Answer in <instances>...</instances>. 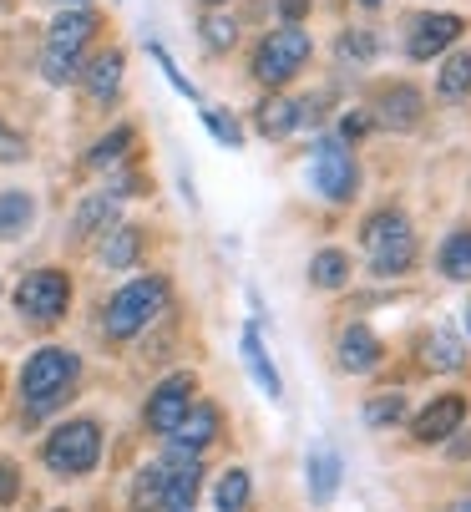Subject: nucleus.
<instances>
[{
    "mask_svg": "<svg viewBox=\"0 0 471 512\" xmlns=\"http://www.w3.org/2000/svg\"><path fill=\"white\" fill-rule=\"evenodd\" d=\"M168 279L163 274H142V279H132V284H122L117 295H112V305H107V315H102V330L112 335V340H132V335H142L157 315L168 310Z\"/></svg>",
    "mask_w": 471,
    "mask_h": 512,
    "instance_id": "f257e3e1",
    "label": "nucleus"
},
{
    "mask_svg": "<svg viewBox=\"0 0 471 512\" xmlns=\"http://www.w3.org/2000/svg\"><path fill=\"white\" fill-rule=\"evenodd\" d=\"M92 31H97V16L92 11H61L56 21H51V31H46V56H41V77L51 82V87H66V82H76L82 77V46L92 41Z\"/></svg>",
    "mask_w": 471,
    "mask_h": 512,
    "instance_id": "f03ea898",
    "label": "nucleus"
},
{
    "mask_svg": "<svg viewBox=\"0 0 471 512\" xmlns=\"http://www.w3.org/2000/svg\"><path fill=\"white\" fill-rule=\"evenodd\" d=\"M360 244H365V254H370V274H375V279L406 274V269L416 264V234H411V224H406V213H396V208H380L375 218H365Z\"/></svg>",
    "mask_w": 471,
    "mask_h": 512,
    "instance_id": "7ed1b4c3",
    "label": "nucleus"
},
{
    "mask_svg": "<svg viewBox=\"0 0 471 512\" xmlns=\"http://www.w3.org/2000/svg\"><path fill=\"white\" fill-rule=\"evenodd\" d=\"M76 371H82V360H76L71 350H61V345L36 350L26 360V371H21V396H26L31 416H46L51 406H61L71 381H76Z\"/></svg>",
    "mask_w": 471,
    "mask_h": 512,
    "instance_id": "20e7f679",
    "label": "nucleus"
},
{
    "mask_svg": "<svg viewBox=\"0 0 471 512\" xmlns=\"http://www.w3.org/2000/svg\"><path fill=\"white\" fill-rule=\"evenodd\" d=\"M41 462L56 472V477H82L102 462V426L97 421H66L46 436L41 447Z\"/></svg>",
    "mask_w": 471,
    "mask_h": 512,
    "instance_id": "39448f33",
    "label": "nucleus"
},
{
    "mask_svg": "<svg viewBox=\"0 0 471 512\" xmlns=\"http://www.w3.org/2000/svg\"><path fill=\"white\" fill-rule=\"evenodd\" d=\"M309 51H314L309 31H299V26H279V31L264 36V46H259V56H254V77H259L264 87H284L294 71L309 61Z\"/></svg>",
    "mask_w": 471,
    "mask_h": 512,
    "instance_id": "423d86ee",
    "label": "nucleus"
},
{
    "mask_svg": "<svg viewBox=\"0 0 471 512\" xmlns=\"http://www.w3.org/2000/svg\"><path fill=\"white\" fill-rule=\"evenodd\" d=\"M71 305V279L61 269H31L21 284H16V310L36 325H56Z\"/></svg>",
    "mask_w": 471,
    "mask_h": 512,
    "instance_id": "0eeeda50",
    "label": "nucleus"
},
{
    "mask_svg": "<svg viewBox=\"0 0 471 512\" xmlns=\"http://www.w3.org/2000/svg\"><path fill=\"white\" fill-rule=\"evenodd\" d=\"M309 183L320 188L330 203H350L355 183H360V168H355V158L340 148V142H320L314 158H309Z\"/></svg>",
    "mask_w": 471,
    "mask_h": 512,
    "instance_id": "6e6552de",
    "label": "nucleus"
},
{
    "mask_svg": "<svg viewBox=\"0 0 471 512\" xmlns=\"http://www.w3.org/2000/svg\"><path fill=\"white\" fill-rule=\"evenodd\" d=\"M193 376L188 371H178V376H168L163 386H157L152 396H147V426L157 431V436H168L178 421H183V411L193 406Z\"/></svg>",
    "mask_w": 471,
    "mask_h": 512,
    "instance_id": "1a4fd4ad",
    "label": "nucleus"
},
{
    "mask_svg": "<svg viewBox=\"0 0 471 512\" xmlns=\"http://www.w3.org/2000/svg\"><path fill=\"white\" fill-rule=\"evenodd\" d=\"M466 421V396H436L421 416H416V442L421 447H441L446 436H456V426Z\"/></svg>",
    "mask_w": 471,
    "mask_h": 512,
    "instance_id": "9d476101",
    "label": "nucleus"
},
{
    "mask_svg": "<svg viewBox=\"0 0 471 512\" xmlns=\"http://www.w3.org/2000/svg\"><path fill=\"white\" fill-rule=\"evenodd\" d=\"M218 436V411L208 406V401H193L188 411H183V421L168 431V447L173 452H188V457H198L208 442Z\"/></svg>",
    "mask_w": 471,
    "mask_h": 512,
    "instance_id": "9b49d317",
    "label": "nucleus"
},
{
    "mask_svg": "<svg viewBox=\"0 0 471 512\" xmlns=\"http://www.w3.org/2000/svg\"><path fill=\"white\" fill-rule=\"evenodd\" d=\"M461 36V16H451V11H436V16H421L416 26H411V41H406V51L416 56V61H431V56H441L451 41Z\"/></svg>",
    "mask_w": 471,
    "mask_h": 512,
    "instance_id": "f8f14e48",
    "label": "nucleus"
},
{
    "mask_svg": "<svg viewBox=\"0 0 471 512\" xmlns=\"http://www.w3.org/2000/svg\"><path fill=\"white\" fill-rule=\"evenodd\" d=\"M198 487H203L198 457L173 452L168 467H163V512H168V507H193V502H198Z\"/></svg>",
    "mask_w": 471,
    "mask_h": 512,
    "instance_id": "ddd939ff",
    "label": "nucleus"
},
{
    "mask_svg": "<svg viewBox=\"0 0 471 512\" xmlns=\"http://www.w3.org/2000/svg\"><path fill=\"white\" fill-rule=\"evenodd\" d=\"M304 472H309V497L314 502H335V492H340V452L330 447V442H314L309 447V462H304Z\"/></svg>",
    "mask_w": 471,
    "mask_h": 512,
    "instance_id": "4468645a",
    "label": "nucleus"
},
{
    "mask_svg": "<svg viewBox=\"0 0 471 512\" xmlns=\"http://www.w3.org/2000/svg\"><path fill=\"white\" fill-rule=\"evenodd\" d=\"M380 335L370 330V325H350L345 335H340V365L350 376H365V371H375L380 365Z\"/></svg>",
    "mask_w": 471,
    "mask_h": 512,
    "instance_id": "2eb2a0df",
    "label": "nucleus"
},
{
    "mask_svg": "<svg viewBox=\"0 0 471 512\" xmlns=\"http://www.w3.org/2000/svg\"><path fill=\"white\" fill-rule=\"evenodd\" d=\"M421 112H426V102H421L416 87H385L380 92V122L385 127L411 132V127H421Z\"/></svg>",
    "mask_w": 471,
    "mask_h": 512,
    "instance_id": "dca6fc26",
    "label": "nucleus"
},
{
    "mask_svg": "<svg viewBox=\"0 0 471 512\" xmlns=\"http://www.w3.org/2000/svg\"><path fill=\"white\" fill-rule=\"evenodd\" d=\"M112 224H117V198L112 193H92V198H82V208H76L71 234L76 239H92V234H107Z\"/></svg>",
    "mask_w": 471,
    "mask_h": 512,
    "instance_id": "f3484780",
    "label": "nucleus"
},
{
    "mask_svg": "<svg viewBox=\"0 0 471 512\" xmlns=\"http://www.w3.org/2000/svg\"><path fill=\"white\" fill-rule=\"evenodd\" d=\"M421 365L426 371H461L466 365V345L451 335V330H436V335H426V345H421Z\"/></svg>",
    "mask_w": 471,
    "mask_h": 512,
    "instance_id": "a211bd4d",
    "label": "nucleus"
},
{
    "mask_svg": "<svg viewBox=\"0 0 471 512\" xmlns=\"http://www.w3.org/2000/svg\"><path fill=\"white\" fill-rule=\"evenodd\" d=\"M244 365H249V376L259 381V391H264L269 401H279V396H284V381H279V371H274L269 355H264L259 330H244Z\"/></svg>",
    "mask_w": 471,
    "mask_h": 512,
    "instance_id": "6ab92c4d",
    "label": "nucleus"
},
{
    "mask_svg": "<svg viewBox=\"0 0 471 512\" xmlns=\"http://www.w3.org/2000/svg\"><path fill=\"white\" fill-rule=\"evenodd\" d=\"M31 218H36V198L11 188V193H0V239H21L31 229Z\"/></svg>",
    "mask_w": 471,
    "mask_h": 512,
    "instance_id": "aec40b11",
    "label": "nucleus"
},
{
    "mask_svg": "<svg viewBox=\"0 0 471 512\" xmlns=\"http://www.w3.org/2000/svg\"><path fill=\"white\" fill-rule=\"evenodd\" d=\"M137 254H142V229L112 224V229H107V244H102V264H107V269H132Z\"/></svg>",
    "mask_w": 471,
    "mask_h": 512,
    "instance_id": "412c9836",
    "label": "nucleus"
},
{
    "mask_svg": "<svg viewBox=\"0 0 471 512\" xmlns=\"http://www.w3.org/2000/svg\"><path fill=\"white\" fill-rule=\"evenodd\" d=\"M87 92L97 97V102H107V97H117V87H122V51H102L87 71Z\"/></svg>",
    "mask_w": 471,
    "mask_h": 512,
    "instance_id": "4be33fe9",
    "label": "nucleus"
},
{
    "mask_svg": "<svg viewBox=\"0 0 471 512\" xmlns=\"http://www.w3.org/2000/svg\"><path fill=\"white\" fill-rule=\"evenodd\" d=\"M299 117H304V107L299 102H289V97H269V102H259V132L264 137H284V132H294L299 127Z\"/></svg>",
    "mask_w": 471,
    "mask_h": 512,
    "instance_id": "5701e85b",
    "label": "nucleus"
},
{
    "mask_svg": "<svg viewBox=\"0 0 471 512\" xmlns=\"http://www.w3.org/2000/svg\"><path fill=\"white\" fill-rule=\"evenodd\" d=\"M345 279H350V259L340 249H320L309 259V284L314 289H340Z\"/></svg>",
    "mask_w": 471,
    "mask_h": 512,
    "instance_id": "b1692460",
    "label": "nucleus"
},
{
    "mask_svg": "<svg viewBox=\"0 0 471 512\" xmlns=\"http://www.w3.org/2000/svg\"><path fill=\"white\" fill-rule=\"evenodd\" d=\"M441 274L456 284H471V229H456L441 249Z\"/></svg>",
    "mask_w": 471,
    "mask_h": 512,
    "instance_id": "393cba45",
    "label": "nucleus"
},
{
    "mask_svg": "<svg viewBox=\"0 0 471 512\" xmlns=\"http://www.w3.org/2000/svg\"><path fill=\"white\" fill-rule=\"evenodd\" d=\"M132 512H163V467H142L132 477Z\"/></svg>",
    "mask_w": 471,
    "mask_h": 512,
    "instance_id": "a878e982",
    "label": "nucleus"
},
{
    "mask_svg": "<svg viewBox=\"0 0 471 512\" xmlns=\"http://www.w3.org/2000/svg\"><path fill=\"white\" fill-rule=\"evenodd\" d=\"M213 502H218V512H244V507H249V472H244V467H228V472L218 477Z\"/></svg>",
    "mask_w": 471,
    "mask_h": 512,
    "instance_id": "bb28decb",
    "label": "nucleus"
},
{
    "mask_svg": "<svg viewBox=\"0 0 471 512\" xmlns=\"http://www.w3.org/2000/svg\"><path fill=\"white\" fill-rule=\"evenodd\" d=\"M127 148H132V127H112L107 137H97V142H92L87 163H92V168H117V163L127 158Z\"/></svg>",
    "mask_w": 471,
    "mask_h": 512,
    "instance_id": "cd10ccee",
    "label": "nucleus"
},
{
    "mask_svg": "<svg viewBox=\"0 0 471 512\" xmlns=\"http://www.w3.org/2000/svg\"><path fill=\"white\" fill-rule=\"evenodd\" d=\"M441 97H466L471 92V51H456V56H446V66H441Z\"/></svg>",
    "mask_w": 471,
    "mask_h": 512,
    "instance_id": "c85d7f7f",
    "label": "nucleus"
},
{
    "mask_svg": "<svg viewBox=\"0 0 471 512\" xmlns=\"http://www.w3.org/2000/svg\"><path fill=\"white\" fill-rule=\"evenodd\" d=\"M406 416V396L401 391H385V396H375L370 406H365V421L370 426H396Z\"/></svg>",
    "mask_w": 471,
    "mask_h": 512,
    "instance_id": "c756f323",
    "label": "nucleus"
},
{
    "mask_svg": "<svg viewBox=\"0 0 471 512\" xmlns=\"http://www.w3.org/2000/svg\"><path fill=\"white\" fill-rule=\"evenodd\" d=\"M233 41H239V26H233V16H208V21H203V46H208V51H228Z\"/></svg>",
    "mask_w": 471,
    "mask_h": 512,
    "instance_id": "7c9ffc66",
    "label": "nucleus"
},
{
    "mask_svg": "<svg viewBox=\"0 0 471 512\" xmlns=\"http://www.w3.org/2000/svg\"><path fill=\"white\" fill-rule=\"evenodd\" d=\"M203 122H208V132H213L218 142H228V148H244V132H239V122L223 117L218 107H203Z\"/></svg>",
    "mask_w": 471,
    "mask_h": 512,
    "instance_id": "2f4dec72",
    "label": "nucleus"
},
{
    "mask_svg": "<svg viewBox=\"0 0 471 512\" xmlns=\"http://www.w3.org/2000/svg\"><path fill=\"white\" fill-rule=\"evenodd\" d=\"M147 51H152V61H157V66H163V77H168V82H173V92H183V97H188V102H198V87H193V82H188V77H183V71H178V66H173V56H168V51H163V46H157V41H152V46H147Z\"/></svg>",
    "mask_w": 471,
    "mask_h": 512,
    "instance_id": "473e14b6",
    "label": "nucleus"
},
{
    "mask_svg": "<svg viewBox=\"0 0 471 512\" xmlns=\"http://www.w3.org/2000/svg\"><path fill=\"white\" fill-rule=\"evenodd\" d=\"M16 492H21V467L11 457H0V507H11Z\"/></svg>",
    "mask_w": 471,
    "mask_h": 512,
    "instance_id": "72a5a7b5",
    "label": "nucleus"
},
{
    "mask_svg": "<svg viewBox=\"0 0 471 512\" xmlns=\"http://www.w3.org/2000/svg\"><path fill=\"white\" fill-rule=\"evenodd\" d=\"M340 56H355V61L375 56V36H370V31H350V36H340Z\"/></svg>",
    "mask_w": 471,
    "mask_h": 512,
    "instance_id": "f704fd0d",
    "label": "nucleus"
},
{
    "mask_svg": "<svg viewBox=\"0 0 471 512\" xmlns=\"http://www.w3.org/2000/svg\"><path fill=\"white\" fill-rule=\"evenodd\" d=\"M279 16H284V26H299L309 16V0H279Z\"/></svg>",
    "mask_w": 471,
    "mask_h": 512,
    "instance_id": "c9c22d12",
    "label": "nucleus"
},
{
    "mask_svg": "<svg viewBox=\"0 0 471 512\" xmlns=\"http://www.w3.org/2000/svg\"><path fill=\"white\" fill-rule=\"evenodd\" d=\"M370 132V117H345V137H365Z\"/></svg>",
    "mask_w": 471,
    "mask_h": 512,
    "instance_id": "e433bc0d",
    "label": "nucleus"
},
{
    "mask_svg": "<svg viewBox=\"0 0 471 512\" xmlns=\"http://www.w3.org/2000/svg\"><path fill=\"white\" fill-rule=\"evenodd\" d=\"M446 512H471V497H461V502H451Z\"/></svg>",
    "mask_w": 471,
    "mask_h": 512,
    "instance_id": "4c0bfd02",
    "label": "nucleus"
},
{
    "mask_svg": "<svg viewBox=\"0 0 471 512\" xmlns=\"http://www.w3.org/2000/svg\"><path fill=\"white\" fill-rule=\"evenodd\" d=\"M61 6H87V0H61Z\"/></svg>",
    "mask_w": 471,
    "mask_h": 512,
    "instance_id": "58836bf2",
    "label": "nucleus"
},
{
    "mask_svg": "<svg viewBox=\"0 0 471 512\" xmlns=\"http://www.w3.org/2000/svg\"><path fill=\"white\" fill-rule=\"evenodd\" d=\"M168 512H193V507H168Z\"/></svg>",
    "mask_w": 471,
    "mask_h": 512,
    "instance_id": "ea45409f",
    "label": "nucleus"
},
{
    "mask_svg": "<svg viewBox=\"0 0 471 512\" xmlns=\"http://www.w3.org/2000/svg\"><path fill=\"white\" fill-rule=\"evenodd\" d=\"M466 330H471V305H466Z\"/></svg>",
    "mask_w": 471,
    "mask_h": 512,
    "instance_id": "a19ab883",
    "label": "nucleus"
},
{
    "mask_svg": "<svg viewBox=\"0 0 471 512\" xmlns=\"http://www.w3.org/2000/svg\"><path fill=\"white\" fill-rule=\"evenodd\" d=\"M360 6H380V0H360Z\"/></svg>",
    "mask_w": 471,
    "mask_h": 512,
    "instance_id": "79ce46f5",
    "label": "nucleus"
},
{
    "mask_svg": "<svg viewBox=\"0 0 471 512\" xmlns=\"http://www.w3.org/2000/svg\"><path fill=\"white\" fill-rule=\"evenodd\" d=\"M203 6H223V0H203Z\"/></svg>",
    "mask_w": 471,
    "mask_h": 512,
    "instance_id": "37998d69",
    "label": "nucleus"
},
{
    "mask_svg": "<svg viewBox=\"0 0 471 512\" xmlns=\"http://www.w3.org/2000/svg\"><path fill=\"white\" fill-rule=\"evenodd\" d=\"M0 132H6V127H0Z\"/></svg>",
    "mask_w": 471,
    "mask_h": 512,
    "instance_id": "c03bdc74",
    "label": "nucleus"
}]
</instances>
